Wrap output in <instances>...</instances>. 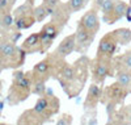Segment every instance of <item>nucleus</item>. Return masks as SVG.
<instances>
[{
    "label": "nucleus",
    "instance_id": "f8f14e48",
    "mask_svg": "<svg viewBox=\"0 0 131 125\" xmlns=\"http://www.w3.org/2000/svg\"><path fill=\"white\" fill-rule=\"evenodd\" d=\"M31 86H33L31 79L26 75H24L21 79H15L13 91H15V94L17 92L16 103L17 101H21V100H25L29 96V94L31 92Z\"/></svg>",
    "mask_w": 131,
    "mask_h": 125
},
{
    "label": "nucleus",
    "instance_id": "9d476101",
    "mask_svg": "<svg viewBox=\"0 0 131 125\" xmlns=\"http://www.w3.org/2000/svg\"><path fill=\"white\" fill-rule=\"evenodd\" d=\"M102 92H104V90H102L101 84H97L93 82L88 88V92H86V97L84 100V108L86 111L94 109L98 103H101Z\"/></svg>",
    "mask_w": 131,
    "mask_h": 125
},
{
    "label": "nucleus",
    "instance_id": "cd10ccee",
    "mask_svg": "<svg viewBox=\"0 0 131 125\" xmlns=\"http://www.w3.org/2000/svg\"><path fill=\"white\" fill-rule=\"evenodd\" d=\"M25 74L23 73V71H17V73H15V79H21Z\"/></svg>",
    "mask_w": 131,
    "mask_h": 125
},
{
    "label": "nucleus",
    "instance_id": "a878e982",
    "mask_svg": "<svg viewBox=\"0 0 131 125\" xmlns=\"http://www.w3.org/2000/svg\"><path fill=\"white\" fill-rule=\"evenodd\" d=\"M105 2H110V0H93V8H97L98 11H100Z\"/></svg>",
    "mask_w": 131,
    "mask_h": 125
},
{
    "label": "nucleus",
    "instance_id": "a211bd4d",
    "mask_svg": "<svg viewBox=\"0 0 131 125\" xmlns=\"http://www.w3.org/2000/svg\"><path fill=\"white\" fill-rule=\"evenodd\" d=\"M115 78H117V82L121 83L131 94V73L123 71V70H117L115 71Z\"/></svg>",
    "mask_w": 131,
    "mask_h": 125
},
{
    "label": "nucleus",
    "instance_id": "0eeeda50",
    "mask_svg": "<svg viewBox=\"0 0 131 125\" xmlns=\"http://www.w3.org/2000/svg\"><path fill=\"white\" fill-rule=\"evenodd\" d=\"M76 36V46H75V51L79 54H85L88 51V49L91 48V45L94 41V33H92L91 30L85 29L83 25L78 24V28H76L75 32Z\"/></svg>",
    "mask_w": 131,
    "mask_h": 125
},
{
    "label": "nucleus",
    "instance_id": "f03ea898",
    "mask_svg": "<svg viewBox=\"0 0 131 125\" xmlns=\"http://www.w3.org/2000/svg\"><path fill=\"white\" fill-rule=\"evenodd\" d=\"M100 11L102 12L104 22H106L107 25H113L125 16H128L130 7L123 0H110V2H105Z\"/></svg>",
    "mask_w": 131,
    "mask_h": 125
},
{
    "label": "nucleus",
    "instance_id": "6ab92c4d",
    "mask_svg": "<svg viewBox=\"0 0 131 125\" xmlns=\"http://www.w3.org/2000/svg\"><path fill=\"white\" fill-rule=\"evenodd\" d=\"M51 13H52V9L47 8L45 4H41L33 9V15L36 17V21H38V22H41L45 19H47L49 16H51Z\"/></svg>",
    "mask_w": 131,
    "mask_h": 125
},
{
    "label": "nucleus",
    "instance_id": "4be33fe9",
    "mask_svg": "<svg viewBox=\"0 0 131 125\" xmlns=\"http://www.w3.org/2000/svg\"><path fill=\"white\" fill-rule=\"evenodd\" d=\"M67 3H68V7H70L72 13L73 12H79V11L84 9L85 5L88 4V3H86V0H68Z\"/></svg>",
    "mask_w": 131,
    "mask_h": 125
},
{
    "label": "nucleus",
    "instance_id": "5701e85b",
    "mask_svg": "<svg viewBox=\"0 0 131 125\" xmlns=\"http://www.w3.org/2000/svg\"><path fill=\"white\" fill-rule=\"evenodd\" d=\"M72 121H73V119L70 113H63V115L58 119L55 125H72Z\"/></svg>",
    "mask_w": 131,
    "mask_h": 125
},
{
    "label": "nucleus",
    "instance_id": "9b49d317",
    "mask_svg": "<svg viewBox=\"0 0 131 125\" xmlns=\"http://www.w3.org/2000/svg\"><path fill=\"white\" fill-rule=\"evenodd\" d=\"M72 12L68 7V3H60L57 8L52 9V13H51V21L55 22L57 25H59L60 28H64L67 25V22L71 17Z\"/></svg>",
    "mask_w": 131,
    "mask_h": 125
},
{
    "label": "nucleus",
    "instance_id": "dca6fc26",
    "mask_svg": "<svg viewBox=\"0 0 131 125\" xmlns=\"http://www.w3.org/2000/svg\"><path fill=\"white\" fill-rule=\"evenodd\" d=\"M115 66V71L117 70H123L131 73V50L123 53L122 55H119L114 62Z\"/></svg>",
    "mask_w": 131,
    "mask_h": 125
},
{
    "label": "nucleus",
    "instance_id": "20e7f679",
    "mask_svg": "<svg viewBox=\"0 0 131 125\" xmlns=\"http://www.w3.org/2000/svg\"><path fill=\"white\" fill-rule=\"evenodd\" d=\"M118 38L115 36L114 30L109 32L100 40L96 51V58H104V59H113L115 51L118 49Z\"/></svg>",
    "mask_w": 131,
    "mask_h": 125
},
{
    "label": "nucleus",
    "instance_id": "aec40b11",
    "mask_svg": "<svg viewBox=\"0 0 131 125\" xmlns=\"http://www.w3.org/2000/svg\"><path fill=\"white\" fill-rule=\"evenodd\" d=\"M114 33H115V36H117V38H118L121 45H126L131 41V29H128V28L115 29Z\"/></svg>",
    "mask_w": 131,
    "mask_h": 125
},
{
    "label": "nucleus",
    "instance_id": "b1692460",
    "mask_svg": "<svg viewBox=\"0 0 131 125\" xmlns=\"http://www.w3.org/2000/svg\"><path fill=\"white\" fill-rule=\"evenodd\" d=\"M15 22V20H13V16L10 15V13H5L3 17H2V21H0V24H2L4 28H9L10 25H12Z\"/></svg>",
    "mask_w": 131,
    "mask_h": 125
},
{
    "label": "nucleus",
    "instance_id": "f3484780",
    "mask_svg": "<svg viewBox=\"0 0 131 125\" xmlns=\"http://www.w3.org/2000/svg\"><path fill=\"white\" fill-rule=\"evenodd\" d=\"M0 55L3 58H13L17 55V48L13 42H2L0 43Z\"/></svg>",
    "mask_w": 131,
    "mask_h": 125
},
{
    "label": "nucleus",
    "instance_id": "6e6552de",
    "mask_svg": "<svg viewBox=\"0 0 131 125\" xmlns=\"http://www.w3.org/2000/svg\"><path fill=\"white\" fill-rule=\"evenodd\" d=\"M62 29L63 28H60L59 25H57L55 22H52V21H50V22H47V24L43 25V28L39 32L41 42H42V50L43 51L47 50L51 46L52 41L59 36V33L62 32Z\"/></svg>",
    "mask_w": 131,
    "mask_h": 125
},
{
    "label": "nucleus",
    "instance_id": "c85d7f7f",
    "mask_svg": "<svg viewBox=\"0 0 131 125\" xmlns=\"http://www.w3.org/2000/svg\"><path fill=\"white\" fill-rule=\"evenodd\" d=\"M34 2H36V0H26V3H29V4H34Z\"/></svg>",
    "mask_w": 131,
    "mask_h": 125
},
{
    "label": "nucleus",
    "instance_id": "ddd939ff",
    "mask_svg": "<svg viewBox=\"0 0 131 125\" xmlns=\"http://www.w3.org/2000/svg\"><path fill=\"white\" fill-rule=\"evenodd\" d=\"M75 46H76V36H75V33H72V34L64 37L60 41L55 53L58 55L63 57V58H66V57H68L70 54H72L75 51Z\"/></svg>",
    "mask_w": 131,
    "mask_h": 125
},
{
    "label": "nucleus",
    "instance_id": "f257e3e1",
    "mask_svg": "<svg viewBox=\"0 0 131 125\" xmlns=\"http://www.w3.org/2000/svg\"><path fill=\"white\" fill-rule=\"evenodd\" d=\"M91 62L92 61L88 57L83 54L73 63L66 62L62 66V69L57 75V79L60 83L63 91L68 95V97H75L80 95L86 83V79H88Z\"/></svg>",
    "mask_w": 131,
    "mask_h": 125
},
{
    "label": "nucleus",
    "instance_id": "7ed1b4c3",
    "mask_svg": "<svg viewBox=\"0 0 131 125\" xmlns=\"http://www.w3.org/2000/svg\"><path fill=\"white\" fill-rule=\"evenodd\" d=\"M115 66L113 59H104V58H96L91 62V73H92V81L97 84H102L105 79L109 76H114Z\"/></svg>",
    "mask_w": 131,
    "mask_h": 125
},
{
    "label": "nucleus",
    "instance_id": "bb28decb",
    "mask_svg": "<svg viewBox=\"0 0 131 125\" xmlns=\"http://www.w3.org/2000/svg\"><path fill=\"white\" fill-rule=\"evenodd\" d=\"M8 4H9L8 0H0V12H2V11H4V9L8 7Z\"/></svg>",
    "mask_w": 131,
    "mask_h": 125
},
{
    "label": "nucleus",
    "instance_id": "412c9836",
    "mask_svg": "<svg viewBox=\"0 0 131 125\" xmlns=\"http://www.w3.org/2000/svg\"><path fill=\"white\" fill-rule=\"evenodd\" d=\"M46 91V81H43L41 78H34L33 81V86H31V92L42 96Z\"/></svg>",
    "mask_w": 131,
    "mask_h": 125
},
{
    "label": "nucleus",
    "instance_id": "4468645a",
    "mask_svg": "<svg viewBox=\"0 0 131 125\" xmlns=\"http://www.w3.org/2000/svg\"><path fill=\"white\" fill-rule=\"evenodd\" d=\"M46 120L47 119L45 116H42L39 113H37L34 109H31V111L25 112L24 115L21 116L18 124L20 125H42Z\"/></svg>",
    "mask_w": 131,
    "mask_h": 125
},
{
    "label": "nucleus",
    "instance_id": "39448f33",
    "mask_svg": "<svg viewBox=\"0 0 131 125\" xmlns=\"http://www.w3.org/2000/svg\"><path fill=\"white\" fill-rule=\"evenodd\" d=\"M59 108H60V101L57 96H54L52 94H49V95H45L43 94L34 105V109L37 113L39 115L45 116L46 119H50L51 116L57 115L59 112Z\"/></svg>",
    "mask_w": 131,
    "mask_h": 125
},
{
    "label": "nucleus",
    "instance_id": "2eb2a0df",
    "mask_svg": "<svg viewBox=\"0 0 131 125\" xmlns=\"http://www.w3.org/2000/svg\"><path fill=\"white\" fill-rule=\"evenodd\" d=\"M23 49L26 51H43L42 50V42H41V36L39 33L30 34L23 43Z\"/></svg>",
    "mask_w": 131,
    "mask_h": 125
},
{
    "label": "nucleus",
    "instance_id": "423d86ee",
    "mask_svg": "<svg viewBox=\"0 0 131 125\" xmlns=\"http://www.w3.org/2000/svg\"><path fill=\"white\" fill-rule=\"evenodd\" d=\"M130 92L118 82H114L112 84H109L106 88H104L102 92V99L101 103L107 104V103H114V104H122L125 99L127 97Z\"/></svg>",
    "mask_w": 131,
    "mask_h": 125
},
{
    "label": "nucleus",
    "instance_id": "1a4fd4ad",
    "mask_svg": "<svg viewBox=\"0 0 131 125\" xmlns=\"http://www.w3.org/2000/svg\"><path fill=\"white\" fill-rule=\"evenodd\" d=\"M79 24L83 25L85 29L91 30L92 33H96L100 30L101 22H100V16H98V9L97 8H91L81 16V19L79 20Z\"/></svg>",
    "mask_w": 131,
    "mask_h": 125
},
{
    "label": "nucleus",
    "instance_id": "c756f323",
    "mask_svg": "<svg viewBox=\"0 0 131 125\" xmlns=\"http://www.w3.org/2000/svg\"><path fill=\"white\" fill-rule=\"evenodd\" d=\"M8 2H9V3H15V2H16V0H8Z\"/></svg>",
    "mask_w": 131,
    "mask_h": 125
},
{
    "label": "nucleus",
    "instance_id": "393cba45",
    "mask_svg": "<svg viewBox=\"0 0 131 125\" xmlns=\"http://www.w3.org/2000/svg\"><path fill=\"white\" fill-rule=\"evenodd\" d=\"M60 3H62L60 0H43L42 4H45V5H46L47 8H50V9H54V8H57Z\"/></svg>",
    "mask_w": 131,
    "mask_h": 125
}]
</instances>
